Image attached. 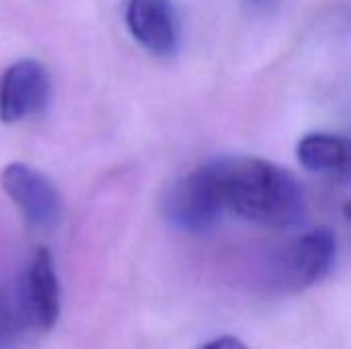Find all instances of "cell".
<instances>
[{"label": "cell", "mask_w": 351, "mask_h": 349, "mask_svg": "<svg viewBox=\"0 0 351 349\" xmlns=\"http://www.w3.org/2000/svg\"><path fill=\"white\" fill-rule=\"evenodd\" d=\"M212 171L224 212L269 228L304 222L306 193L292 171L251 156L214 160Z\"/></svg>", "instance_id": "obj_1"}, {"label": "cell", "mask_w": 351, "mask_h": 349, "mask_svg": "<svg viewBox=\"0 0 351 349\" xmlns=\"http://www.w3.org/2000/svg\"><path fill=\"white\" fill-rule=\"evenodd\" d=\"M167 220L185 232H206L224 214L212 163L181 177L162 202Z\"/></svg>", "instance_id": "obj_2"}, {"label": "cell", "mask_w": 351, "mask_h": 349, "mask_svg": "<svg viewBox=\"0 0 351 349\" xmlns=\"http://www.w3.org/2000/svg\"><path fill=\"white\" fill-rule=\"evenodd\" d=\"M335 239L329 230H311L288 243L274 261V278L286 290L321 282L335 261Z\"/></svg>", "instance_id": "obj_3"}, {"label": "cell", "mask_w": 351, "mask_h": 349, "mask_svg": "<svg viewBox=\"0 0 351 349\" xmlns=\"http://www.w3.org/2000/svg\"><path fill=\"white\" fill-rule=\"evenodd\" d=\"M0 185L29 224L47 228L60 218V193L56 185L37 169L23 163H10L0 173Z\"/></svg>", "instance_id": "obj_4"}, {"label": "cell", "mask_w": 351, "mask_h": 349, "mask_svg": "<svg viewBox=\"0 0 351 349\" xmlns=\"http://www.w3.org/2000/svg\"><path fill=\"white\" fill-rule=\"evenodd\" d=\"M51 95V80L45 66L25 58L6 68L0 78V119L16 123L41 113Z\"/></svg>", "instance_id": "obj_5"}, {"label": "cell", "mask_w": 351, "mask_h": 349, "mask_svg": "<svg viewBox=\"0 0 351 349\" xmlns=\"http://www.w3.org/2000/svg\"><path fill=\"white\" fill-rule=\"evenodd\" d=\"M125 23L132 37L154 56H173L179 47V19L171 0H130Z\"/></svg>", "instance_id": "obj_6"}, {"label": "cell", "mask_w": 351, "mask_h": 349, "mask_svg": "<svg viewBox=\"0 0 351 349\" xmlns=\"http://www.w3.org/2000/svg\"><path fill=\"white\" fill-rule=\"evenodd\" d=\"M23 300L27 319L43 329L49 331L60 317V284L53 267L51 253L47 249H39L25 274L23 282Z\"/></svg>", "instance_id": "obj_7"}, {"label": "cell", "mask_w": 351, "mask_h": 349, "mask_svg": "<svg viewBox=\"0 0 351 349\" xmlns=\"http://www.w3.org/2000/svg\"><path fill=\"white\" fill-rule=\"evenodd\" d=\"M298 163L321 175H346L350 169V142L335 134H308L298 144Z\"/></svg>", "instance_id": "obj_8"}, {"label": "cell", "mask_w": 351, "mask_h": 349, "mask_svg": "<svg viewBox=\"0 0 351 349\" xmlns=\"http://www.w3.org/2000/svg\"><path fill=\"white\" fill-rule=\"evenodd\" d=\"M16 337V321L10 311L0 302V348H6Z\"/></svg>", "instance_id": "obj_9"}, {"label": "cell", "mask_w": 351, "mask_h": 349, "mask_svg": "<svg viewBox=\"0 0 351 349\" xmlns=\"http://www.w3.org/2000/svg\"><path fill=\"white\" fill-rule=\"evenodd\" d=\"M197 349H247V346L241 339H237V337L224 335V337H216V339L199 346Z\"/></svg>", "instance_id": "obj_10"}, {"label": "cell", "mask_w": 351, "mask_h": 349, "mask_svg": "<svg viewBox=\"0 0 351 349\" xmlns=\"http://www.w3.org/2000/svg\"><path fill=\"white\" fill-rule=\"evenodd\" d=\"M278 0H245V4L251 8V10H269L276 6Z\"/></svg>", "instance_id": "obj_11"}]
</instances>
